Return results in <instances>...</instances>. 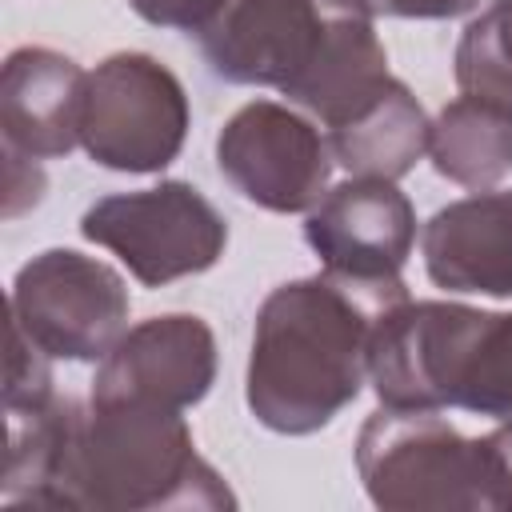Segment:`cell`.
I'll return each mask as SVG.
<instances>
[{
	"label": "cell",
	"instance_id": "obj_13",
	"mask_svg": "<svg viewBox=\"0 0 512 512\" xmlns=\"http://www.w3.org/2000/svg\"><path fill=\"white\" fill-rule=\"evenodd\" d=\"M456 80L468 96L512 112V0H496L468 24L456 48Z\"/></svg>",
	"mask_w": 512,
	"mask_h": 512
},
{
	"label": "cell",
	"instance_id": "obj_1",
	"mask_svg": "<svg viewBox=\"0 0 512 512\" xmlns=\"http://www.w3.org/2000/svg\"><path fill=\"white\" fill-rule=\"evenodd\" d=\"M400 300H408L400 280L340 272L276 288L260 308L252 340V412L276 432L328 424L360 392L372 328Z\"/></svg>",
	"mask_w": 512,
	"mask_h": 512
},
{
	"label": "cell",
	"instance_id": "obj_15",
	"mask_svg": "<svg viewBox=\"0 0 512 512\" xmlns=\"http://www.w3.org/2000/svg\"><path fill=\"white\" fill-rule=\"evenodd\" d=\"M372 12H384V16H428V20H440V16H460L468 12L476 0H364Z\"/></svg>",
	"mask_w": 512,
	"mask_h": 512
},
{
	"label": "cell",
	"instance_id": "obj_4",
	"mask_svg": "<svg viewBox=\"0 0 512 512\" xmlns=\"http://www.w3.org/2000/svg\"><path fill=\"white\" fill-rule=\"evenodd\" d=\"M80 232L112 248L132 276L152 288L212 268L224 248V220L188 184L108 196L84 212Z\"/></svg>",
	"mask_w": 512,
	"mask_h": 512
},
{
	"label": "cell",
	"instance_id": "obj_7",
	"mask_svg": "<svg viewBox=\"0 0 512 512\" xmlns=\"http://www.w3.org/2000/svg\"><path fill=\"white\" fill-rule=\"evenodd\" d=\"M304 236L324 256L328 272L356 280H400L416 220L404 192L380 176H360L332 188L312 208Z\"/></svg>",
	"mask_w": 512,
	"mask_h": 512
},
{
	"label": "cell",
	"instance_id": "obj_9",
	"mask_svg": "<svg viewBox=\"0 0 512 512\" xmlns=\"http://www.w3.org/2000/svg\"><path fill=\"white\" fill-rule=\"evenodd\" d=\"M424 264L440 288L512 296V192L440 208L424 232Z\"/></svg>",
	"mask_w": 512,
	"mask_h": 512
},
{
	"label": "cell",
	"instance_id": "obj_3",
	"mask_svg": "<svg viewBox=\"0 0 512 512\" xmlns=\"http://www.w3.org/2000/svg\"><path fill=\"white\" fill-rule=\"evenodd\" d=\"M188 108L172 72L148 56H112L84 84L80 140L120 172L164 168L184 140Z\"/></svg>",
	"mask_w": 512,
	"mask_h": 512
},
{
	"label": "cell",
	"instance_id": "obj_14",
	"mask_svg": "<svg viewBox=\"0 0 512 512\" xmlns=\"http://www.w3.org/2000/svg\"><path fill=\"white\" fill-rule=\"evenodd\" d=\"M132 8L152 24L204 32L228 8V0H132Z\"/></svg>",
	"mask_w": 512,
	"mask_h": 512
},
{
	"label": "cell",
	"instance_id": "obj_10",
	"mask_svg": "<svg viewBox=\"0 0 512 512\" xmlns=\"http://www.w3.org/2000/svg\"><path fill=\"white\" fill-rule=\"evenodd\" d=\"M88 76L48 48H20L4 68V140L12 152L64 156L80 140Z\"/></svg>",
	"mask_w": 512,
	"mask_h": 512
},
{
	"label": "cell",
	"instance_id": "obj_8",
	"mask_svg": "<svg viewBox=\"0 0 512 512\" xmlns=\"http://www.w3.org/2000/svg\"><path fill=\"white\" fill-rule=\"evenodd\" d=\"M212 384V336L196 316H164L124 336L96 376V400L180 408Z\"/></svg>",
	"mask_w": 512,
	"mask_h": 512
},
{
	"label": "cell",
	"instance_id": "obj_2",
	"mask_svg": "<svg viewBox=\"0 0 512 512\" xmlns=\"http://www.w3.org/2000/svg\"><path fill=\"white\" fill-rule=\"evenodd\" d=\"M204 56L216 76L280 88L328 128L388 84L364 0H228L204 28Z\"/></svg>",
	"mask_w": 512,
	"mask_h": 512
},
{
	"label": "cell",
	"instance_id": "obj_11",
	"mask_svg": "<svg viewBox=\"0 0 512 512\" xmlns=\"http://www.w3.org/2000/svg\"><path fill=\"white\" fill-rule=\"evenodd\" d=\"M432 132L404 84L388 80L356 116L332 128V152L348 172L396 180L428 148Z\"/></svg>",
	"mask_w": 512,
	"mask_h": 512
},
{
	"label": "cell",
	"instance_id": "obj_12",
	"mask_svg": "<svg viewBox=\"0 0 512 512\" xmlns=\"http://www.w3.org/2000/svg\"><path fill=\"white\" fill-rule=\"evenodd\" d=\"M428 144L444 176L468 188L492 184L512 168V112L480 96H460L440 112Z\"/></svg>",
	"mask_w": 512,
	"mask_h": 512
},
{
	"label": "cell",
	"instance_id": "obj_5",
	"mask_svg": "<svg viewBox=\"0 0 512 512\" xmlns=\"http://www.w3.org/2000/svg\"><path fill=\"white\" fill-rule=\"evenodd\" d=\"M8 316L44 348V356L96 360L112 352L124 328L128 292L108 264L52 248L20 268Z\"/></svg>",
	"mask_w": 512,
	"mask_h": 512
},
{
	"label": "cell",
	"instance_id": "obj_6",
	"mask_svg": "<svg viewBox=\"0 0 512 512\" xmlns=\"http://www.w3.org/2000/svg\"><path fill=\"white\" fill-rule=\"evenodd\" d=\"M220 172L256 204L272 212H300L320 200L328 180V152L320 136L276 104L240 108L216 144Z\"/></svg>",
	"mask_w": 512,
	"mask_h": 512
}]
</instances>
